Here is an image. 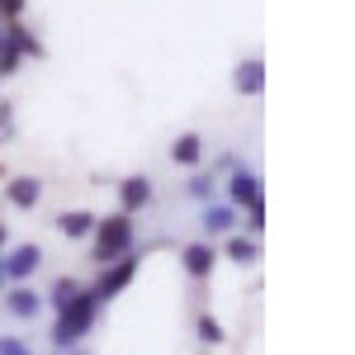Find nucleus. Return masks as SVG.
<instances>
[{"instance_id":"f257e3e1","label":"nucleus","mask_w":355,"mask_h":355,"mask_svg":"<svg viewBox=\"0 0 355 355\" xmlns=\"http://www.w3.org/2000/svg\"><path fill=\"white\" fill-rule=\"evenodd\" d=\"M95 318H100V299H95L90 289H76L67 308H57V331H53V341L62 346V351H67V346H76L85 331L95 327Z\"/></svg>"},{"instance_id":"f03ea898","label":"nucleus","mask_w":355,"mask_h":355,"mask_svg":"<svg viewBox=\"0 0 355 355\" xmlns=\"http://www.w3.org/2000/svg\"><path fill=\"white\" fill-rule=\"evenodd\" d=\"M133 251V218L128 214H114V218L95 223V261L110 266V261H123Z\"/></svg>"},{"instance_id":"7ed1b4c3","label":"nucleus","mask_w":355,"mask_h":355,"mask_svg":"<svg viewBox=\"0 0 355 355\" xmlns=\"http://www.w3.org/2000/svg\"><path fill=\"white\" fill-rule=\"evenodd\" d=\"M133 275H137V256L128 251L123 261H110V266H105V275H100V284H95L90 294H95V299L105 303V299H114L119 289H128V279H133Z\"/></svg>"},{"instance_id":"20e7f679","label":"nucleus","mask_w":355,"mask_h":355,"mask_svg":"<svg viewBox=\"0 0 355 355\" xmlns=\"http://www.w3.org/2000/svg\"><path fill=\"white\" fill-rule=\"evenodd\" d=\"M43 266V246H15L5 261H0V270H5V279H28V275Z\"/></svg>"},{"instance_id":"39448f33","label":"nucleus","mask_w":355,"mask_h":355,"mask_svg":"<svg viewBox=\"0 0 355 355\" xmlns=\"http://www.w3.org/2000/svg\"><path fill=\"white\" fill-rule=\"evenodd\" d=\"M227 204H232V209H256V204H261V180H256L251 171H232V180H227Z\"/></svg>"},{"instance_id":"423d86ee","label":"nucleus","mask_w":355,"mask_h":355,"mask_svg":"<svg viewBox=\"0 0 355 355\" xmlns=\"http://www.w3.org/2000/svg\"><path fill=\"white\" fill-rule=\"evenodd\" d=\"M5 308H10L15 318H38V313H43V299H38L28 284H15V289L5 294Z\"/></svg>"},{"instance_id":"0eeeda50","label":"nucleus","mask_w":355,"mask_h":355,"mask_svg":"<svg viewBox=\"0 0 355 355\" xmlns=\"http://www.w3.org/2000/svg\"><path fill=\"white\" fill-rule=\"evenodd\" d=\"M119 214H133V209H142V204H152V185L142 180V175H133V180H123L119 185Z\"/></svg>"},{"instance_id":"6e6552de","label":"nucleus","mask_w":355,"mask_h":355,"mask_svg":"<svg viewBox=\"0 0 355 355\" xmlns=\"http://www.w3.org/2000/svg\"><path fill=\"white\" fill-rule=\"evenodd\" d=\"M185 270H190L194 279H204V275L214 270V246L209 242H190L185 246Z\"/></svg>"},{"instance_id":"1a4fd4ad","label":"nucleus","mask_w":355,"mask_h":355,"mask_svg":"<svg viewBox=\"0 0 355 355\" xmlns=\"http://www.w3.org/2000/svg\"><path fill=\"white\" fill-rule=\"evenodd\" d=\"M5 194H10V204L33 209V204H38V194H43V185H38L33 175H19V180H10V185H5Z\"/></svg>"},{"instance_id":"9d476101","label":"nucleus","mask_w":355,"mask_h":355,"mask_svg":"<svg viewBox=\"0 0 355 355\" xmlns=\"http://www.w3.org/2000/svg\"><path fill=\"white\" fill-rule=\"evenodd\" d=\"M232 223H237V209L232 204H209L204 209V232H227Z\"/></svg>"},{"instance_id":"9b49d317","label":"nucleus","mask_w":355,"mask_h":355,"mask_svg":"<svg viewBox=\"0 0 355 355\" xmlns=\"http://www.w3.org/2000/svg\"><path fill=\"white\" fill-rule=\"evenodd\" d=\"M261 85H266L261 62H242V67H237V90H242V95H261Z\"/></svg>"},{"instance_id":"f8f14e48","label":"nucleus","mask_w":355,"mask_h":355,"mask_svg":"<svg viewBox=\"0 0 355 355\" xmlns=\"http://www.w3.org/2000/svg\"><path fill=\"white\" fill-rule=\"evenodd\" d=\"M57 227H62V237H90L95 232V218L90 214H62Z\"/></svg>"},{"instance_id":"ddd939ff","label":"nucleus","mask_w":355,"mask_h":355,"mask_svg":"<svg viewBox=\"0 0 355 355\" xmlns=\"http://www.w3.org/2000/svg\"><path fill=\"white\" fill-rule=\"evenodd\" d=\"M256 251H261L256 237H232V242H227V256H232L237 266H251V261H256Z\"/></svg>"},{"instance_id":"4468645a","label":"nucleus","mask_w":355,"mask_h":355,"mask_svg":"<svg viewBox=\"0 0 355 355\" xmlns=\"http://www.w3.org/2000/svg\"><path fill=\"white\" fill-rule=\"evenodd\" d=\"M171 157H175L180 166H194V162H199V137H194V133H185L180 142H175V147H171Z\"/></svg>"},{"instance_id":"2eb2a0df","label":"nucleus","mask_w":355,"mask_h":355,"mask_svg":"<svg viewBox=\"0 0 355 355\" xmlns=\"http://www.w3.org/2000/svg\"><path fill=\"white\" fill-rule=\"evenodd\" d=\"M199 341H209V346H218V341H223V327H218V318H209V313L199 318Z\"/></svg>"},{"instance_id":"dca6fc26","label":"nucleus","mask_w":355,"mask_h":355,"mask_svg":"<svg viewBox=\"0 0 355 355\" xmlns=\"http://www.w3.org/2000/svg\"><path fill=\"white\" fill-rule=\"evenodd\" d=\"M76 289H81V284H76V279H57V284H53V303H57V308H67V303H71V294H76Z\"/></svg>"},{"instance_id":"f3484780","label":"nucleus","mask_w":355,"mask_h":355,"mask_svg":"<svg viewBox=\"0 0 355 355\" xmlns=\"http://www.w3.org/2000/svg\"><path fill=\"white\" fill-rule=\"evenodd\" d=\"M190 194H194V199H209V194H214V180H209V175H194V180H190Z\"/></svg>"},{"instance_id":"a211bd4d","label":"nucleus","mask_w":355,"mask_h":355,"mask_svg":"<svg viewBox=\"0 0 355 355\" xmlns=\"http://www.w3.org/2000/svg\"><path fill=\"white\" fill-rule=\"evenodd\" d=\"M0 355H33L24 341H15V336H0Z\"/></svg>"},{"instance_id":"6ab92c4d","label":"nucleus","mask_w":355,"mask_h":355,"mask_svg":"<svg viewBox=\"0 0 355 355\" xmlns=\"http://www.w3.org/2000/svg\"><path fill=\"white\" fill-rule=\"evenodd\" d=\"M24 10V0H0V15H19Z\"/></svg>"},{"instance_id":"aec40b11","label":"nucleus","mask_w":355,"mask_h":355,"mask_svg":"<svg viewBox=\"0 0 355 355\" xmlns=\"http://www.w3.org/2000/svg\"><path fill=\"white\" fill-rule=\"evenodd\" d=\"M5 137H10V105L0 110V142H5Z\"/></svg>"},{"instance_id":"412c9836","label":"nucleus","mask_w":355,"mask_h":355,"mask_svg":"<svg viewBox=\"0 0 355 355\" xmlns=\"http://www.w3.org/2000/svg\"><path fill=\"white\" fill-rule=\"evenodd\" d=\"M0 246H5V223H0Z\"/></svg>"},{"instance_id":"4be33fe9","label":"nucleus","mask_w":355,"mask_h":355,"mask_svg":"<svg viewBox=\"0 0 355 355\" xmlns=\"http://www.w3.org/2000/svg\"><path fill=\"white\" fill-rule=\"evenodd\" d=\"M0 48H5V28H0Z\"/></svg>"},{"instance_id":"5701e85b","label":"nucleus","mask_w":355,"mask_h":355,"mask_svg":"<svg viewBox=\"0 0 355 355\" xmlns=\"http://www.w3.org/2000/svg\"><path fill=\"white\" fill-rule=\"evenodd\" d=\"M0 289H5V270H0Z\"/></svg>"}]
</instances>
